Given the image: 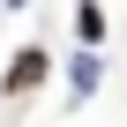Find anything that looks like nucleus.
Masks as SVG:
<instances>
[{
    "label": "nucleus",
    "mask_w": 127,
    "mask_h": 127,
    "mask_svg": "<svg viewBox=\"0 0 127 127\" xmlns=\"http://www.w3.org/2000/svg\"><path fill=\"white\" fill-rule=\"evenodd\" d=\"M37 75H45V52H23V60H15V75H8V90L23 97V90H37Z\"/></svg>",
    "instance_id": "f257e3e1"
}]
</instances>
